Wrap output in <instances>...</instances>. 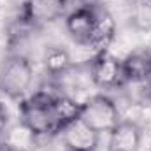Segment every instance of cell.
Segmentation results:
<instances>
[{
    "instance_id": "cell-1",
    "label": "cell",
    "mask_w": 151,
    "mask_h": 151,
    "mask_svg": "<svg viewBox=\"0 0 151 151\" xmlns=\"http://www.w3.org/2000/svg\"><path fill=\"white\" fill-rule=\"evenodd\" d=\"M55 95L56 93L40 90L37 93H34L30 99L21 100V106H19L21 125L34 137L56 134L55 119H53V114H51V99Z\"/></svg>"
},
{
    "instance_id": "cell-2",
    "label": "cell",
    "mask_w": 151,
    "mask_h": 151,
    "mask_svg": "<svg viewBox=\"0 0 151 151\" xmlns=\"http://www.w3.org/2000/svg\"><path fill=\"white\" fill-rule=\"evenodd\" d=\"M34 81L32 62L23 55L9 56L0 67V91L9 99H23Z\"/></svg>"
},
{
    "instance_id": "cell-3",
    "label": "cell",
    "mask_w": 151,
    "mask_h": 151,
    "mask_svg": "<svg viewBox=\"0 0 151 151\" xmlns=\"http://www.w3.org/2000/svg\"><path fill=\"white\" fill-rule=\"evenodd\" d=\"M79 118L97 134H109L114 127L121 121L119 109L104 93H97L81 104Z\"/></svg>"
},
{
    "instance_id": "cell-4",
    "label": "cell",
    "mask_w": 151,
    "mask_h": 151,
    "mask_svg": "<svg viewBox=\"0 0 151 151\" xmlns=\"http://www.w3.org/2000/svg\"><path fill=\"white\" fill-rule=\"evenodd\" d=\"M91 83L100 90H114L125 81L123 60L111 55L109 51H99L90 62L88 67Z\"/></svg>"
},
{
    "instance_id": "cell-5",
    "label": "cell",
    "mask_w": 151,
    "mask_h": 151,
    "mask_svg": "<svg viewBox=\"0 0 151 151\" xmlns=\"http://www.w3.org/2000/svg\"><path fill=\"white\" fill-rule=\"evenodd\" d=\"M65 28L69 35L81 46H90L93 42L95 28H97V7L83 5L72 11L65 19Z\"/></svg>"
},
{
    "instance_id": "cell-6",
    "label": "cell",
    "mask_w": 151,
    "mask_h": 151,
    "mask_svg": "<svg viewBox=\"0 0 151 151\" xmlns=\"http://www.w3.org/2000/svg\"><path fill=\"white\" fill-rule=\"evenodd\" d=\"M58 134L67 151H95L100 139V134L91 130L81 118L65 125Z\"/></svg>"
},
{
    "instance_id": "cell-7",
    "label": "cell",
    "mask_w": 151,
    "mask_h": 151,
    "mask_svg": "<svg viewBox=\"0 0 151 151\" xmlns=\"http://www.w3.org/2000/svg\"><path fill=\"white\" fill-rule=\"evenodd\" d=\"M142 142V128L132 119H121L109 132L107 151H139Z\"/></svg>"
},
{
    "instance_id": "cell-8",
    "label": "cell",
    "mask_w": 151,
    "mask_h": 151,
    "mask_svg": "<svg viewBox=\"0 0 151 151\" xmlns=\"http://www.w3.org/2000/svg\"><path fill=\"white\" fill-rule=\"evenodd\" d=\"M67 0H27L23 16L32 25H46L60 19L65 12Z\"/></svg>"
},
{
    "instance_id": "cell-9",
    "label": "cell",
    "mask_w": 151,
    "mask_h": 151,
    "mask_svg": "<svg viewBox=\"0 0 151 151\" xmlns=\"http://www.w3.org/2000/svg\"><path fill=\"white\" fill-rule=\"evenodd\" d=\"M123 72L127 83H144L151 72V49L141 47L123 58Z\"/></svg>"
},
{
    "instance_id": "cell-10",
    "label": "cell",
    "mask_w": 151,
    "mask_h": 151,
    "mask_svg": "<svg viewBox=\"0 0 151 151\" xmlns=\"http://www.w3.org/2000/svg\"><path fill=\"white\" fill-rule=\"evenodd\" d=\"M81 104L76 99L65 95V93H56L51 99V114L55 119V127H56V134L69 123H72L74 119L79 118L81 114Z\"/></svg>"
},
{
    "instance_id": "cell-11",
    "label": "cell",
    "mask_w": 151,
    "mask_h": 151,
    "mask_svg": "<svg viewBox=\"0 0 151 151\" xmlns=\"http://www.w3.org/2000/svg\"><path fill=\"white\" fill-rule=\"evenodd\" d=\"M114 32H116V25H114V19L109 14V11L104 7H97V28H95L91 47L97 53L106 51V47L114 39Z\"/></svg>"
},
{
    "instance_id": "cell-12",
    "label": "cell",
    "mask_w": 151,
    "mask_h": 151,
    "mask_svg": "<svg viewBox=\"0 0 151 151\" xmlns=\"http://www.w3.org/2000/svg\"><path fill=\"white\" fill-rule=\"evenodd\" d=\"M42 63H44L46 72L51 77H60L72 69V58H70L69 51L63 47H58V46H51L46 49Z\"/></svg>"
},
{
    "instance_id": "cell-13",
    "label": "cell",
    "mask_w": 151,
    "mask_h": 151,
    "mask_svg": "<svg viewBox=\"0 0 151 151\" xmlns=\"http://www.w3.org/2000/svg\"><path fill=\"white\" fill-rule=\"evenodd\" d=\"M130 25L137 32H151V0H137L134 4Z\"/></svg>"
},
{
    "instance_id": "cell-14",
    "label": "cell",
    "mask_w": 151,
    "mask_h": 151,
    "mask_svg": "<svg viewBox=\"0 0 151 151\" xmlns=\"http://www.w3.org/2000/svg\"><path fill=\"white\" fill-rule=\"evenodd\" d=\"M5 125H7V111H5L4 104L0 102V132L5 128Z\"/></svg>"
},
{
    "instance_id": "cell-15",
    "label": "cell",
    "mask_w": 151,
    "mask_h": 151,
    "mask_svg": "<svg viewBox=\"0 0 151 151\" xmlns=\"http://www.w3.org/2000/svg\"><path fill=\"white\" fill-rule=\"evenodd\" d=\"M144 84H146V91H148V95H151V72H150V76L146 77Z\"/></svg>"
},
{
    "instance_id": "cell-16",
    "label": "cell",
    "mask_w": 151,
    "mask_h": 151,
    "mask_svg": "<svg viewBox=\"0 0 151 151\" xmlns=\"http://www.w3.org/2000/svg\"><path fill=\"white\" fill-rule=\"evenodd\" d=\"M148 151H151V144H150V150H148Z\"/></svg>"
}]
</instances>
